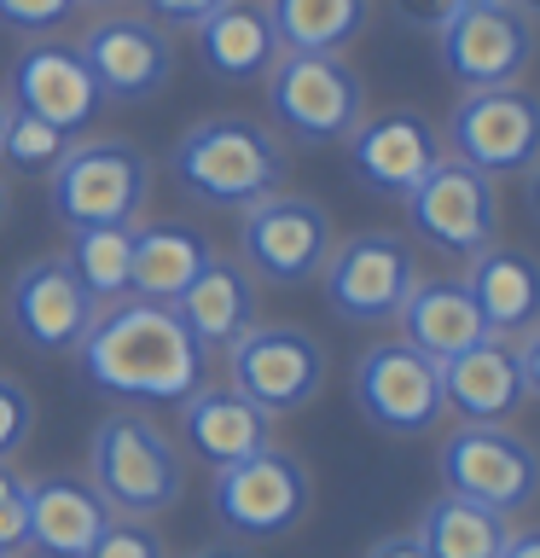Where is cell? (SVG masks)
I'll return each mask as SVG.
<instances>
[{
    "label": "cell",
    "instance_id": "obj_10",
    "mask_svg": "<svg viewBox=\"0 0 540 558\" xmlns=\"http://www.w3.org/2000/svg\"><path fill=\"white\" fill-rule=\"evenodd\" d=\"M320 279L331 314H343L348 326H383L395 320L407 291L418 286V251L401 233H355L331 244Z\"/></svg>",
    "mask_w": 540,
    "mask_h": 558
},
{
    "label": "cell",
    "instance_id": "obj_24",
    "mask_svg": "<svg viewBox=\"0 0 540 558\" xmlns=\"http://www.w3.org/2000/svg\"><path fill=\"white\" fill-rule=\"evenodd\" d=\"M395 320H401V343H413L418 355H430L435 366L488 338L482 314H477V303H470V291H465V279H418Z\"/></svg>",
    "mask_w": 540,
    "mask_h": 558
},
{
    "label": "cell",
    "instance_id": "obj_15",
    "mask_svg": "<svg viewBox=\"0 0 540 558\" xmlns=\"http://www.w3.org/2000/svg\"><path fill=\"white\" fill-rule=\"evenodd\" d=\"M76 52L94 70L99 94L116 99V105H139V99H157L174 76V41L163 24L151 17H99L94 29L76 41Z\"/></svg>",
    "mask_w": 540,
    "mask_h": 558
},
{
    "label": "cell",
    "instance_id": "obj_38",
    "mask_svg": "<svg viewBox=\"0 0 540 558\" xmlns=\"http://www.w3.org/2000/svg\"><path fill=\"white\" fill-rule=\"evenodd\" d=\"M366 558H430V553L418 547V535H383L366 547Z\"/></svg>",
    "mask_w": 540,
    "mask_h": 558
},
{
    "label": "cell",
    "instance_id": "obj_45",
    "mask_svg": "<svg viewBox=\"0 0 540 558\" xmlns=\"http://www.w3.org/2000/svg\"><path fill=\"white\" fill-rule=\"evenodd\" d=\"M0 129H7V99H0Z\"/></svg>",
    "mask_w": 540,
    "mask_h": 558
},
{
    "label": "cell",
    "instance_id": "obj_23",
    "mask_svg": "<svg viewBox=\"0 0 540 558\" xmlns=\"http://www.w3.org/2000/svg\"><path fill=\"white\" fill-rule=\"evenodd\" d=\"M169 308L181 314V326L204 349H226L256 326V279L233 256H209L198 268V279H192Z\"/></svg>",
    "mask_w": 540,
    "mask_h": 558
},
{
    "label": "cell",
    "instance_id": "obj_6",
    "mask_svg": "<svg viewBox=\"0 0 540 558\" xmlns=\"http://www.w3.org/2000/svg\"><path fill=\"white\" fill-rule=\"evenodd\" d=\"M447 495H465L500 518H517L540 495V448L512 425H459L435 453Z\"/></svg>",
    "mask_w": 540,
    "mask_h": 558
},
{
    "label": "cell",
    "instance_id": "obj_8",
    "mask_svg": "<svg viewBox=\"0 0 540 558\" xmlns=\"http://www.w3.org/2000/svg\"><path fill=\"white\" fill-rule=\"evenodd\" d=\"M535 17L512 0H470L435 29V59L465 94L477 87H512L535 64Z\"/></svg>",
    "mask_w": 540,
    "mask_h": 558
},
{
    "label": "cell",
    "instance_id": "obj_21",
    "mask_svg": "<svg viewBox=\"0 0 540 558\" xmlns=\"http://www.w3.org/2000/svg\"><path fill=\"white\" fill-rule=\"evenodd\" d=\"M465 291L477 303L488 338H523L529 326H540V256L517 251V244H488L470 256Z\"/></svg>",
    "mask_w": 540,
    "mask_h": 558
},
{
    "label": "cell",
    "instance_id": "obj_3",
    "mask_svg": "<svg viewBox=\"0 0 540 558\" xmlns=\"http://www.w3.org/2000/svg\"><path fill=\"white\" fill-rule=\"evenodd\" d=\"M87 483L105 495L116 518H157L186 495V453L151 413L122 408L105 413L87 442Z\"/></svg>",
    "mask_w": 540,
    "mask_h": 558
},
{
    "label": "cell",
    "instance_id": "obj_34",
    "mask_svg": "<svg viewBox=\"0 0 540 558\" xmlns=\"http://www.w3.org/2000/svg\"><path fill=\"white\" fill-rule=\"evenodd\" d=\"M76 12V0H0V24H12L17 35H47V29H59L64 17Z\"/></svg>",
    "mask_w": 540,
    "mask_h": 558
},
{
    "label": "cell",
    "instance_id": "obj_28",
    "mask_svg": "<svg viewBox=\"0 0 540 558\" xmlns=\"http://www.w3.org/2000/svg\"><path fill=\"white\" fill-rule=\"evenodd\" d=\"M413 535L430 558H500L505 535H512V518L488 512V506L465 500V495H435Z\"/></svg>",
    "mask_w": 540,
    "mask_h": 558
},
{
    "label": "cell",
    "instance_id": "obj_17",
    "mask_svg": "<svg viewBox=\"0 0 540 558\" xmlns=\"http://www.w3.org/2000/svg\"><path fill=\"white\" fill-rule=\"evenodd\" d=\"M12 105L29 117L52 122V129L64 134H82L87 122L99 117V82L94 70H87V59L70 41H47V35H35V41L17 52L12 64Z\"/></svg>",
    "mask_w": 540,
    "mask_h": 558
},
{
    "label": "cell",
    "instance_id": "obj_2",
    "mask_svg": "<svg viewBox=\"0 0 540 558\" xmlns=\"http://www.w3.org/2000/svg\"><path fill=\"white\" fill-rule=\"evenodd\" d=\"M169 169L186 198L209 209H250L285 186V140L250 117H209L174 140Z\"/></svg>",
    "mask_w": 540,
    "mask_h": 558
},
{
    "label": "cell",
    "instance_id": "obj_16",
    "mask_svg": "<svg viewBox=\"0 0 540 558\" xmlns=\"http://www.w3.org/2000/svg\"><path fill=\"white\" fill-rule=\"evenodd\" d=\"M99 320V303L70 274L64 256H35L12 279V326L35 355H76L87 326Z\"/></svg>",
    "mask_w": 540,
    "mask_h": 558
},
{
    "label": "cell",
    "instance_id": "obj_43",
    "mask_svg": "<svg viewBox=\"0 0 540 558\" xmlns=\"http://www.w3.org/2000/svg\"><path fill=\"white\" fill-rule=\"evenodd\" d=\"M517 12H529V17H540V0H512Z\"/></svg>",
    "mask_w": 540,
    "mask_h": 558
},
{
    "label": "cell",
    "instance_id": "obj_1",
    "mask_svg": "<svg viewBox=\"0 0 540 558\" xmlns=\"http://www.w3.org/2000/svg\"><path fill=\"white\" fill-rule=\"evenodd\" d=\"M209 349L181 326V314L169 303H122L99 308V320L87 326L76 343V366L99 396L139 401V408H181V401L204 384Z\"/></svg>",
    "mask_w": 540,
    "mask_h": 558
},
{
    "label": "cell",
    "instance_id": "obj_12",
    "mask_svg": "<svg viewBox=\"0 0 540 558\" xmlns=\"http://www.w3.org/2000/svg\"><path fill=\"white\" fill-rule=\"evenodd\" d=\"M447 157L482 174H523L540 157V94L529 87H477L447 111Z\"/></svg>",
    "mask_w": 540,
    "mask_h": 558
},
{
    "label": "cell",
    "instance_id": "obj_29",
    "mask_svg": "<svg viewBox=\"0 0 540 558\" xmlns=\"http://www.w3.org/2000/svg\"><path fill=\"white\" fill-rule=\"evenodd\" d=\"M70 274L87 286L99 308L128 296V262H134V227H70Z\"/></svg>",
    "mask_w": 540,
    "mask_h": 558
},
{
    "label": "cell",
    "instance_id": "obj_33",
    "mask_svg": "<svg viewBox=\"0 0 540 558\" xmlns=\"http://www.w3.org/2000/svg\"><path fill=\"white\" fill-rule=\"evenodd\" d=\"M29 541V483L0 465V553H24Z\"/></svg>",
    "mask_w": 540,
    "mask_h": 558
},
{
    "label": "cell",
    "instance_id": "obj_30",
    "mask_svg": "<svg viewBox=\"0 0 540 558\" xmlns=\"http://www.w3.org/2000/svg\"><path fill=\"white\" fill-rule=\"evenodd\" d=\"M70 151V134L52 129V122L17 111L7 105V129H0V157H7L12 174H52L59 169V157Z\"/></svg>",
    "mask_w": 540,
    "mask_h": 558
},
{
    "label": "cell",
    "instance_id": "obj_22",
    "mask_svg": "<svg viewBox=\"0 0 540 558\" xmlns=\"http://www.w3.org/2000/svg\"><path fill=\"white\" fill-rule=\"evenodd\" d=\"M116 512L87 477H41L29 483V541L41 558H87Z\"/></svg>",
    "mask_w": 540,
    "mask_h": 558
},
{
    "label": "cell",
    "instance_id": "obj_36",
    "mask_svg": "<svg viewBox=\"0 0 540 558\" xmlns=\"http://www.w3.org/2000/svg\"><path fill=\"white\" fill-rule=\"evenodd\" d=\"M390 12H395L407 29H425V35H435V29H442L453 12H459V0H390Z\"/></svg>",
    "mask_w": 540,
    "mask_h": 558
},
{
    "label": "cell",
    "instance_id": "obj_41",
    "mask_svg": "<svg viewBox=\"0 0 540 558\" xmlns=\"http://www.w3.org/2000/svg\"><path fill=\"white\" fill-rule=\"evenodd\" d=\"M523 204H529V216H535V227H540V157L523 169Z\"/></svg>",
    "mask_w": 540,
    "mask_h": 558
},
{
    "label": "cell",
    "instance_id": "obj_19",
    "mask_svg": "<svg viewBox=\"0 0 540 558\" xmlns=\"http://www.w3.org/2000/svg\"><path fill=\"white\" fill-rule=\"evenodd\" d=\"M442 401L465 425H512V413L529 401L512 338H482L442 361Z\"/></svg>",
    "mask_w": 540,
    "mask_h": 558
},
{
    "label": "cell",
    "instance_id": "obj_26",
    "mask_svg": "<svg viewBox=\"0 0 540 558\" xmlns=\"http://www.w3.org/2000/svg\"><path fill=\"white\" fill-rule=\"evenodd\" d=\"M216 256L209 251V239L198 227H181V221H151L139 227L134 221V262H128V296L139 303H174L198 268Z\"/></svg>",
    "mask_w": 540,
    "mask_h": 558
},
{
    "label": "cell",
    "instance_id": "obj_46",
    "mask_svg": "<svg viewBox=\"0 0 540 558\" xmlns=\"http://www.w3.org/2000/svg\"><path fill=\"white\" fill-rule=\"evenodd\" d=\"M0 558H17V553H0Z\"/></svg>",
    "mask_w": 540,
    "mask_h": 558
},
{
    "label": "cell",
    "instance_id": "obj_7",
    "mask_svg": "<svg viewBox=\"0 0 540 558\" xmlns=\"http://www.w3.org/2000/svg\"><path fill=\"white\" fill-rule=\"evenodd\" d=\"M216 523L238 541H273L296 530L314 506V477L291 448H261L238 465H221L209 483Z\"/></svg>",
    "mask_w": 540,
    "mask_h": 558
},
{
    "label": "cell",
    "instance_id": "obj_27",
    "mask_svg": "<svg viewBox=\"0 0 540 558\" xmlns=\"http://www.w3.org/2000/svg\"><path fill=\"white\" fill-rule=\"evenodd\" d=\"M279 52H343L372 17V0H261Z\"/></svg>",
    "mask_w": 540,
    "mask_h": 558
},
{
    "label": "cell",
    "instance_id": "obj_4",
    "mask_svg": "<svg viewBox=\"0 0 540 558\" xmlns=\"http://www.w3.org/2000/svg\"><path fill=\"white\" fill-rule=\"evenodd\" d=\"M261 82H268L273 134L296 146H338L366 117V82L338 52H279Z\"/></svg>",
    "mask_w": 540,
    "mask_h": 558
},
{
    "label": "cell",
    "instance_id": "obj_14",
    "mask_svg": "<svg viewBox=\"0 0 540 558\" xmlns=\"http://www.w3.org/2000/svg\"><path fill=\"white\" fill-rule=\"evenodd\" d=\"M355 408L366 413V425H378L390 436H425L447 413L442 366L430 355H418L413 343L383 338L355 361Z\"/></svg>",
    "mask_w": 540,
    "mask_h": 558
},
{
    "label": "cell",
    "instance_id": "obj_11",
    "mask_svg": "<svg viewBox=\"0 0 540 558\" xmlns=\"http://www.w3.org/2000/svg\"><path fill=\"white\" fill-rule=\"evenodd\" d=\"M238 251L268 286H308L331 256V216L303 192H268L261 204L238 209Z\"/></svg>",
    "mask_w": 540,
    "mask_h": 558
},
{
    "label": "cell",
    "instance_id": "obj_31",
    "mask_svg": "<svg viewBox=\"0 0 540 558\" xmlns=\"http://www.w3.org/2000/svg\"><path fill=\"white\" fill-rule=\"evenodd\" d=\"M87 558H163V541L146 518H111L105 535L87 547Z\"/></svg>",
    "mask_w": 540,
    "mask_h": 558
},
{
    "label": "cell",
    "instance_id": "obj_37",
    "mask_svg": "<svg viewBox=\"0 0 540 558\" xmlns=\"http://www.w3.org/2000/svg\"><path fill=\"white\" fill-rule=\"evenodd\" d=\"M517 366H523V384H529V396H540V326H529L517 338Z\"/></svg>",
    "mask_w": 540,
    "mask_h": 558
},
{
    "label": "cell",
    "instance_id": "obj_25",
    "mask_svg": "<svg viewBox=\"0 0 540 558\" xmlns=\"http://www.w3.org/2000/svg\"><path fill=\"white\" fill-rule=\"evenodd\" d=\"M192 35H198V59L216 82H261L279 64V35L261 0H226Z\"/></svg>",
    "mask_w": 540,
    "mask_h": 558
},
{
    "label": "cell",
    "instance_id": "obj_42",
    "mask_svg": "<svg viewBox=\"0 0 540 558\" xmlns=\"http://www.w3.org/2000/svg\"><path fill=\"white\" fill-rule=\"evenodd\" d=\"M76 7H99V12H111V7H128V0H76Z\"/></svg>",
    "mask_w": 540,
    "mask_h": 558
},
{
    "label": "cell",
    "instance_id": "obj_44",
    "mask_svg": "<svg viewBox=\"0 0 540 558\" xmlns=\"http://www.w3.org/2000/svg\"><path fill=\"white\" fill-rule=\"evenodd\" d=\"M0 221H7V181H0Z\"/></svg>",
    "mask_w": 540,
    "mask_h": 558
},
{
    "label": "cell",
    "instance_id": "obj_5",
    "mask_svg": "<svg viewBox=\"0 0 540 558\" xmlns=\"http://www.w3.org/2000/svg\"><path fill=\"white\" fill-rule=\"evenodd\" d=\"M47 181L52 216L64 227H134L151 198V163L134 140H82Z\"/></svg>",
    "mask_w": 540,
    "mask_h": 558
},
{
    "label": "cell",
    "instance_id": "obj_9",
    "mask_svg": "<svg viewBox=\"0 0 540 558\" xmlns=\"http://www.w3.org/2000/svg\"><path fill=\"white\" fill-rule=\"evenodd\" d=\"M407 221H413V233L430 244V251H442V256H477L494 244L500 233V186H494V174H482V169H470L459 163V157H435V169L418 181L407 198Z\"/></svg>",
    "mask_w": 540,
    "mask_h": 558
},
{
    "label": "cell",
    "instance_id": "obj_13",
    "mask_svg": "<svg viewBox=\"0 0 540 558\" xmlns=\"http://www.w3.org/2000/svg\"><path fill=\"white\" fill-rule=\"evenodd\" d=\"M226 373L261 413H303L326 390V349L303 326H250L226 343Z\"/></svg>",
    "mask_w": 540,
    "mask_h": 558
},
{
    "label": "cell",
    "instance_id": "obj_32",
    "mask_svg": "<svg viewBox=\"0 0 540 558\" xmlns=\"http://www.w3.org/2000/svg\"><path fill=\"white\" fill-rule=\"evenodd\" d=\"M29 430H35V396L17 378L0 373V465L29 442Z\"/></svg>",
    "mask_w": 540,
    "mask_h": 558
},
{
    "label": "cell",
    "instance_id": "obj_40",
    "mask_svg": "<svg viewBox=\"0 0 540 558\" xmlns=\"http://www.w3.org/2000/svg\"><path fill=\"white\" fill-rule=\"evenodd\" d=\"M192 558H256V553H250V541H238V535H221V541H209V547H198Z\"/></svg>",
    "mask_w": 540,
    "mask_h": 558
},
{
    "label": "cell",
    "instance_id": "obj_35",
    "mask_svg": "<svg viewBox=\"0 0 540 558\" xmlns=\"http://www.w3.org/2000/svg\"><path fill=\"white\" fill-rule=\"evenodd\" d=\"M139 7H146V17L163 29H198L209 12L226 7V0H139Z\"/></svg>",
    "mask_w": 540,
    "mask_h": 558
},
{
    "label": "cell",
    "instance_id": "obj_20",
    "mask_svg": "<svg viewBox=\"0 0 540 558\" xmlns=\"http://www.w3.org/2000/svg\"><path fill=\"white\" fill-rule=\"evenodd\" d=\"M181 442L198 453L204 465H238L250 453L273 448V413H261L250 396L233 384H198L181 401Z\"/></svg>",
    "mask_w": 540,
    "mask_h": 558
},
{
    "label": "cell",
    "instance_id": "obj_18",
    "mask_svg": "<svg viewBox=\"0 0 540 558\" xmlns=\"http://www.w3.org/2000/svg\"><path fill=\"white\" fill-rule=\"evenodd\" d=\"M343 146H348V169H355V181L366 192L407 198L442 157V134L418 111H383V117H360Z\"/></svg>",
    "mask_w": 540,
    "mask_h": 558
},
{
    "label": "cell",
    "instance_id": "obj_39",
    "mask_svg": "<svg viewBox=\"0 0 540 558\" xmlns=\"http://www.w3.org/2000/svg\"><path fill=\"white\" fill-rule=\"evenodd\" d=\"M500 558H540V523H529V530H512V535H505Z\"/></svg>",
    "mask_w": 540,
    "mask_h": 558
}]
</instances>
